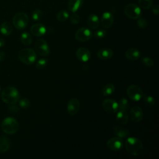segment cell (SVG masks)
I'll return each mask as SVG.
<instances>
[{
  "label": "cell",
  "mask_w": 159,
  "mask_h": 159,
  "mask_svg": "<svg viewBox=\"0 0 159 159\" xmlns=\"http://www.w3.org/2000/svg\"><path fill=\"white\" fill-rule=\"evenodd\" d=\"M75 39L80 42L89 40L93 36L92 32L86 27H81L75 33Z\"/></svg>",
  "instance_id": "9c48e42d"
},
{
  "label": "cell",
  "mask_w": 159,
  "mask_h": 159,
  "mask_svg": "<svg viewBox=\"0 0 159 159\" xmlns=\"http://www.w3.org/2000/svg\"><path fill=\"white\" fill-rule=\"evenodd\" d=\"M124 12L127 17L132 19H137L142 15L140 8L134 3H130L126 5L124 7Z\"/></svg>",
  "instance_id": "8992f818"
},
{
  "label": "cell",
  "mask_w": 159,
  "mask_h": 159,
  "mask_svg": "<svg viewBox=\"0 0 159 159\" xmlns=\"http://www.w3.org/2000/svg\"><path fill=\"white\" fill-rule=\"evenodd\" d=\"M142 63L145 66H147V67H152L154 65V62L153 61V60L149 57H143L142 60Z\"/></svg>",
  "instance_id": "d6a6232c"
},
{
  "label": "cell",
  "mask_w": 159,
  "mask_h": 159,
  "mask_svg": "<svg viewBox=\"0 0 159 159\" xmlns=\"http://www.w3.org/2000/svg\"><path fill=\"white\" fill-rule=\"evenodd\" d=\"M42 14L43 13L41 10L36 9L32 13V19L35 21H37L41 19Z\"/></svg>",
  "instance_id": "4dcf8cb0"
},
{
  "label": "cell",
  "mask_w": 159,
  "mask_h": 159,
  "mask_svg": "<svg viewBox=\"0 0 159 159\" xmlns=\"http://www.w3.org/2000/svg\"><path fill=\"white\" fill-rule=\"evenodd\" d=\"M11 107H9V109L11 111H12V112H17L18 111H19V108L16 106V105H14V104H11Z\"/></svg>",
  "instance_id": "f35d334b"
},
{
  "label": "cell",
  "mask_w": 159,
  "mask_h": 159,
  "mask_svg": "<svg viewBox=\"0 0 159 159\" xmlns=\"http://www.w3.org/2000/svg\"><path fill=\"white\" fill-rule=\"evenodd\" d=\"M140 56V52L135 48H128L125 52L126 58L131 61H135L139 58Z\"/></svg>",
  "instance_id": "ac0fdd59"
},
{
  "label": "cell",
  "mask_w": 159,
  "mask_h": 159,
  "mask_svg": "<svg viewBox=\"0 0 159 159\" xmlns=\"http://www.w3.org/2000/svg\"><path fill=\"white\" fill-rule=\"evenodd\" d=\"M137 25L139 27L141 28V29H145L147 27V21L146 20V19L145 18H142V17H139V19H137Z\"/></svg>",
  "instance_id": "d590c367"
},
{
  "label": "cell",
  "mask_w": 159,
  "mask_h": 159,
  "mask_svg": "<svg viewBox=\"0 0 159 159\" xmlns=\"http://www.w3.org/2000/svg\"><path fill=\"white\" fill-rule=\"evenodd\" d=\"M47 29L44 25L42 24L37 23L34 24L30 27V32L32 34L37 37H40L46 33Z\"/></svg>",
  "instance_id": "2e32d148"
},
{
  "label": "cell",
  "mask_w": 159,
  "mask_h": 159,
  "mask_svg": "<svg viewBox=\"0 0 159 159\" xmlns=\"http://www.w3.org/2000/svg\"><path fill=\"white\" fill-rule=\"evenodd\" d=\"M69 17V13L65 10H61L59 11L57 14V19L58 20L64 22Z\"/></svg>",
  "instance_id": "4316f807"
},
{
  "label": "cell",
  "mask_w": 159,
  "mask_h": 159,
  "mask_svg": "<svg viewBox=\"0 0 159 159\" xmlns=\"http://www.w3.org/2000/svg\"><path fill=\"white\" fill-rule=\"evenodd\" d=\"M5 58V53L2 51H0V61H2Z\"/></svg>",
  "instance_id": "ab89813d"
},
{
  "label": "cell",
  "mask_w": 159,
  "mask_h": 159,
  "mask_svg": "<svg viewBox=\"0 0 159 159\" xmlns=\"http://www.w3.org/2000/svg\"><path fill=\"white\" fill-rule=\"evenodd\" d=\"M83 0H69L68 9L72 12H76L83 5Z\"/></svg>",
  "instance_id": "44dd1931"
},
{
  "label": "cell",
  "mask_w": 159,
  "mask_h": 159,
  "mask_svg": "<svg viewBox=\"0 0 159 159\" xmlns=\"http://www.w3.org/2000/svg\"><path fill=\"white\" fill-rule=\"evenodd\" d=\"M0 91H1V87H0Z\"/></svg>",
  "instance_id": "b9f144b4"
},
{
  "label": "cell",
  "mask_w": 159,
  "mask_h": 159,
  "mask_svg": "<svg viewBox=\"0 0 159 159\" xmlns=\"http://www.w3.org/2000/svg\"><path fill=\"white\" fill-rule=\"evenodd\" d=\"M1 97L4 102L8 104H13L19 101L20 95L16 88L12 86H8L3 89Z\"/></svg>",
  "instance_id": "7a4b0ae2"
},
{
  "label": "cell",
  "mask_w": 159,
  "mask_h": 159,
  "mask_svg": "<svg viewBox=\"0 0 159 159\" xmlns=\"http://www.w3.org/2000/svg\"><path fill=\"white\" fill-rule=\"evenodd\" d=\"M76 56L79 60L87 62L90 59L91 52L85 47H80L76 51Z\"/></svg>",
  "instance_id": "9a60e30c"
},
{
  "label": "cell",
  "mask_w": 159,
  "mask_h": 159,
  "mask_svg": "<svg viewBox=\"0 0 159 159\" xmlns=\"http://www.w3.org/2000/svg\"><path fill=\"white\" fill-rule=\"evenodd\" d=\"M20 41L25 45H30L32 41V38L31 35L27 32H22L20 35Z\"/></svg>",
  "instance_id": "484cf974"
},
{
  "label": "cell",
  "mask_w": 159,
  "mask_h": 159,
  "mask_svg": "<svg viewBox=\"0 0 159 159\" xmlns=\"http://www.w3.org/2000/svg\"><path fill=\"white\" fill-rule=\"evenodd\" d=\"M126 93L130 99L134 101H140L143 95L142 89L136 84H131L127 88Z\"/></svg>",
  "instance_id": "52a82bcc"
},
{
  "label": "cell",
  "mask_w": 159,
  "mask_h": 159,
  "mask_svg": "<svg viewBox=\"0 0 159 159\" xmlns=\"http://www.w3.org/2000/svg\"><path fill=\"white\" fill-rule=\"evenodd\" d=\"M12 23L16 29L18 30H22L28 25L29 17L25 12H18L13 17Z\"/></svg>",
  "instance_id": "5b68a950"
},
{
  "label": "cell",
  "mask_w": 159,
  "mask_h": 159,
  "mask_svg": "<svg viewBox=\"0 0 159 159\" xmlns=\"http://www.w3.org/2000/svg\"><path fill=\"white\" fill-rule=\"evenodd\" d=\"M88 25L92 29H96L99 25V17L94 14H91L88 18Z\"/></svg>",
  "instance_id": "7402d4cb"
},
{
  "label": "cell",
  "mask_w": 159,
  "mask_h": 159,
  "mask_svg": "<svg viewBox=\"0 0 159 159\" xmlns=\"http://www.w3.org/2000/svg\"><path fill=\"white\" fill-rule=\"evenodd\" d=\"M48 63V60L46 58H41L39 60H38V61L36 63V68H38L39 70H41L43 69V68H45L46 66V65H47Z\"/></svg>",
  "instance_id": "1f68e13d"
},
{
  "label": "cell",
  "mask_w": 159,
  "mask_h": 159,
  "mask_svg": "<svg viewBox=\"0 0 159 159\" xmlns=\"http://www.w3.org/2000/svg\"><path fill=\"white\" fill-rule=\"evenodd\" d=\"M113 130L116 135L121 139L127 137L129 135L130 132L127 129L123 128L118 125H115L113 126Z\"/></svg>",
  "instance_id": "d6986e66"
},
{
  "label": "cell",
  "mask_w": 159,
  "mask_h": 159,
  "mask_svg": "<svg viewBox=\"0 0 159 159\" xmlns=\"http://www.w3.org/2000/svg\"><path fill=\"white\" fill-rule=\"evenodd\" d=\"M80 107V102L76 98H72L69 100L67 104V111L70 115L74 116L77 114Z\"/></svg>",
  "instance_id": "4fadbf2b"
},
{
  "label": "cell",
  "mask_w": 159,
  "mask_h": 159,
  "mask_svg": "<svg viewBox=\"0 0 159 159\" xmlns=\"http://www.w3.org/2000/svg\"><path fill=\"white\" fill-rule=\"evenodd\" d=\"M116 119L118 124L120 125H125L129 120V115L127 111L119 109L116 116Z\"/></svg>",
  "instance_id": "e0dca14e"
},
{
  "label": "cell",
  "mask_w": 159,
  "mask_h": 159,
  "mask_svg": "<svg viewBox=\"0 0 159 159\" xmlns=\"http://www.w3.org/2000/svg\"><path fill=\"white\" fill-rule=\"evenodd\" d=\"M124 145L123 140L120 137H112L107 142V148L112 151H119Z\"/></svg>",
  "instance_id": "8fae6325"
},
{
  "label": "cell",
  "mask_w": 159,
  "mask_h": 159,
  "mask_svg": "<svg viewBox=\"0 0 159 159\" xmlns=\"http://www.w3.org/2000/svg\"><path fill=\"white\" fill-rule=\"evenodd\" d=\"M19 125L16 119L12 117H6L1 123L2 130L7 134H14L19 129Z\"/></svg>",
  "instance_id": "277c9868"
},
{
  "label": "cell",
  "mask_w": 159,
  "mask_h": 159,
  "mask_svg": "<svg viewBox=\"0 0 159 159\" xmlns=\"http://www.w3.org/2000/svg\"><path fill=\"white\" fill-rule=\"evenodd\" d=\"M5 45V42L4 40L3 39H2L1 37H0V48L4 47Z\"/></svg>",
  "instance_id": "60d3db41"
},
{
  "label": "cell",
  "mask_w": 159,
  "mask_h": 159,
  "mask_svg": "<svg viewBox=\"0 0 159 159\" xmlns=\"http://www.w3.org/2000/svg\"><path fill=\"white\" fill-rule=\"evenodd\" d=\"M18 58L23 63L27 65H30L35 62L37 58V55L33 49L25 48L19 52Z\"/></svg>",
  "instance_id": "3957f363"
},
{
  "label": "cell",
  "mask_w": 159,
  "mask_h": 159,
  "mask_svg": "<svg viewBox=\"0 0 159 159\" xmlns=\"http://www.w3.org/2000/svg\"><path fill=\"white\" fill-rule=\"evenodd\" d=\"M0 32L4 35H9L12 32V27L9 22H4L0 26Z\"/></svg>",
  "instance_id": "cb8c5ba5"
},
{
  "label": "cell",
  "mask_w": 159,
  "mask_h": 159,
  "mask_svg": "<svg viewBox=\"0 0 159 159\" xmlns=\"http://www.w3.org/2000/svg\"><path fill=\"white\" fill-rule=\"evenodd\" d=\"M118 103V107L119 109H122V110H125L127 111L128 110V109L129 108V103L128 100L126 98H121Z\"/></svg>",
  "instance_id": "83f0119b"
},
{
  "label": "cell",
  "mask_w": 159,
  "mask_h": 159,
  "mask_svg": "<svg viewBox=\"0 0 159 159\" xmlns=\"http://www.w3.org/2000/svg\"><path fill=\"white\" fill-rule=\"evenodd\" d=\"M125 147L127 152L134 156L140 155L142 153L143 148L141 140L134 137H129L126 139Z\"/></svg>",
  "instance_id": "6da1fadb"
},
{
  "label": "cell",
  "mask_w": 159,
  "mask_h": 159,
  "mask_svg": "<svg viewBox=\"0 0 159 159\" xmlns=\"http://www.w3.org/2000/svg\"><path fill=\"white\" fill-rule=\"evenodd\" d=\"M106 35V31L104 29H98L95 31L94 35L96 39H102Z\"/></svg>",
  "instance_id": "836d02e7"
},
{
  "label": "cell",
  "mask_w": 159,
  "mask_h": 159,
  "mask_svg": "<svg viewBox=\"0 0 159 159\" xmlns=\"http://www.w3.org/2000/svg\"><path fill=\"white\" fill-rule=\"evenodd\" d=\"M143 117V113L142 109L139 106L133 107L130 111V120L135 122L137 123L140 122Z\"/></svg>",
  "instance_id": "7c38bea8"
},
{
  "label": "cell",
  "mask_w": 159,
  "mask_h": 159,
  "mask_svg": "<svg viewBox=\"0 0 159 159\" xmlns=\"http://www.w3.org/2000/svg\"><path fill=\"white\" fill-rule=\"evenodd\" d=\"M19 104L22 108L26 109V108H28L30 106V101L28 99L22 98V99H20V101L19 102Z\"/></svg>",
  "instance_id": "e575fe53"
},
{
  "label": "cell",
  "mask_w": 159,
  "mask_h": 159,
  "mask_svg": "<svg viewBox=\"0 0 159 159\" xmlns=\"http://www.w3.org/2000/svg\"><path fill=\"white\" fill-rule=\"evenodd\" d=\"M139 6L144 9H149L153 3V0H138Z\"/></svg>",
  "instance_id": "f546056e"
},
{
  "label": "cell",
  "mask_w": 159,
  "mask_h": 159,
  "mask_svg": "<svg viewBox=\"0 0 159 159\" xmlns=\"http://www.w3.org/2000/svg\"><path fill=\"white\" fill-rule=\"evenodd\" d=\"M114 22V16L110 12H104L101 19V24L105 29L110 28Z\"/></svg>",
  "instance_id": "5bb4252c"
},
{
  "label": "cell",
  "mask_w": 159,
  "mask_h": 159,
  "mask_svg": "<svg viewBox=\"0 0 159 159\" xmlns=\"http://www.w3.org/2000/svg\"><path fill=\"white\" fill-rule=\"evenodd\" d=\"M143 99V102L145 104V105L148 106H153L155 103V99L154 98H153L151 96H148L147 94H143L142 97Z\"/></svg>",
  "instance_id": "f1b7e54d"
},
{
  "label": "cell",
  "mask_w": 159,
  "mask_h": 159,
  "mask_svg": "<svg viewBox=\"0 0 159 159\" xmlns=\"http://www.w3.org/2000/svg\"><path fill=\"white\" fill-rule=\"evenodd\" d=\"M115 91V86L112 83H107L102 89V93L104 96H107L111 95Z\"/></svg>",
  "instance_id": "d4e9b609"
},
{
  "label": "cell",
  "mask_w": 159,
  "mask_h": 159,
  "mask_svg": "<svg viewBox=\"0 0 159 159\" xmlns=\"http://www.w3.org/2000/svg\"><path fill=\"white\" fill-rule=\"evenodd\" d=\"M102 108L107 113L114 114L119 109L118 103L112 99H106L103 101Z\"/></svg>",
  "instance_id": "30bf717a"
},
{
  "label": "cell",
  "mask_w": 159,
  "mask_h": 159,
  "mask_svg": "<svg viewBox=\"0 0 159 159\" xmlns=\"http://www.w3.org/2000/svg\"><path fill=\"white\" fill-rule=\"evenodd\" d=\"M80 18L78 14L73 12V14L70 16V20L72 24H77L80 22Z\"/></svg>",
  "instance_id": "8d00e7d4"
},
{
  "label": "cell",
  "mask_w": 159,
  "mask_h": 159,
  "mask_svg": "<svg viewBox=\"0 0 159 159\" xmlns=\"http://www.w3.org/2000/svg\"><path fill=\"white\" fill-rule=\"evenodd\" d=\"M152 12L155 15H158L159 13V6L158 4H154L153 6H152Z\"/></svg>",
  "instance_id": "74e56055"
},
{
  "label": "cell",
  "mask_w": 159,
  "mask_h": 159,
  "mask_svg": "<svg viewBox=\"0 0 159 159\" xmlns=\"http://www.w3.org/2000/svg\"><path fill=\"white\" fill-rule=\"evenodd\" d=\"M113 55V51L109 48H104L100 49L98 53L97 56L101 60H108Z\"/></svg>",
  "instance_id": "ffe728a7"
},
{
  "label": "cell",
  "mask_w": 159,
  "mask_h": 159,
  "mask_svg": "<svg viewBox=\"0 0 159 159\" xmlns=\"http://www.w3.org/2000/svg\"><path fill=\"white\" fill-rule=\"evenodd\" d=\"M11 142L9 139L5 135L0 136V152H5L9 148Z\"/></svg>",
  "instance_id": "603a6c76"
},
{
  "label": "cell",
  "mask_w": 159,
  "mask_h": 159,
  "mask_svg": "<svg viewBox=\"0 0 159 159\" xmlns=\"http://www.w3.org/2000/svg\"><path fill=\"white\" fill-rule=\"evenodd\" d=\"M35 49L37 53L41 56L45 57L50 53V47L43 39H39L35 42Z\"/></svg>",
  "instance_id": "ba28073f"
}]
</instances>
